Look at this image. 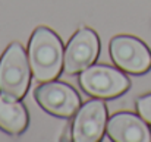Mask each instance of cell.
Masks as SVG:
<instances>
[{
	"label": "cell",
	"mask_w": 151,
	"mask_h": 142,
	"mask_svg": "<svg viewBox=\"0 0 151 142\" xmlns=\"http://www.w3.org/2000/svg\"><path fill=\"white\" fill-rule=\"evenodd\" d=\"M63 44L60 38L46 27H38L29 40L28 62L38 82L56 79L63 67Z\"/></svg>",
	"instance_id": "1"
},
{
	"label": "cell",
	"mask_w": 151,
	"mask_h": 142,
	"mask_svg": "<svg viewBox=\"0 0 151 142\" xmlns=\"http://www.w3.org/2000/svg\"><path fill=\"white\" fill-rule=\"evenodd\" d=\"M31 66L24 47L12 43L0 59V93L9 98L21 100L28 91Z\"/></svg>",
	"instance_id": "2"
},
{
	"label": "cell",
	"mask_w": 151,
	"mask_h": 142,
	"mask_svg": "<svg viewBox=\"0 0 151 142\" xmlns=\"http://www.w3.org/2000/svg\"><path fill=\"white\" fill-rule=\"evenodd\" d=\"M79 85L87 94L101 100H110L126 93L131 87V81L119 69L91 65L81 72Z\"/></svg>",
	"instance_id": "3"
},
{
	"label": "cell",
	"mask_w": 151,
	"mask_h": 142,
	"mask_svg": "<svg viewBox=\"0 0 151 142\" xmlns=\"http://www.w3.org/2000/svg\"><path fill=\"white\" fill-rule=\"evenodd\" d=\"M110 56L119 69L132 75H142L151 69V51L135 37H114L110 41Z\"/></svg>",
	"instance_id": "4"
},
{
	"label": "cell",
	"mask_w": 151,
	"mask_h": 142,
	"mask_svg": "<svg viewBox=\"0 0 151 142\" xmlns=\"http://www.w3.org/2000/svg\"><path fill=\"white\" fill-rule=\"evenodd\" d=\"M34 95L41 108L57 117H70L81 105L78 93L63 82L47 81L46 84L37 87Z\"/></svg>",
	"instance_id": "5"
},
{
	"label": "cell",
	"mask_w": 151,
	"mask_h": 142,
	"mask_svg": "<svg viewBox=\"0 0 151 142\" xmlns=\"http://www.w3.org/2000/svg\"><path fill=\"white\" fill-rule=\"evenodd\" d=\"M100 53V41L97 34L90 28H81L70 38L65 51L63 66L68 75L79 73L91 66Z\"/></svg>",
	"instance_id": "6"
},
{
	"label": "cell",
	"mask_w": 151,
	"mask_h": 142,
	"mask_svg": "<svg viewBox=\"0 0 151 142\" xmlns=\"http://www.w3.org/2000/svg\"><path fill=\"white\" fill-rule=\"evenodd\" d=\"M107 126V108L104 101L91 100L85 103L75 116L72 139L75 142H97Z\"/></svg>",
	"instance_id": "7"
},
{
	"label": "cell",
	"mask_w": 151,
	"mask_h": 142,
	"mask_svg": "<svg viewBox=\"0 0 151 142\" xmlns=\"http://www.w3.org/2000/svg\"><path fill=\"white\" fill-rule=\"evenodd\" d=\"M107 135L114 142H151L147 122L134 113H116L107 122Z\"/></svg>",
	"instance_id": "8"
},
{
	"label": "cell",
	"mask_w": 151,
	"mask_h": 142,
	"mask_svg": "<svg viewBox=\"0 0 151 142\" xmlns=\"http://www.w3.org/2000/svg\"><path fill=\"white\" fill-rule=\"evenodd\" d=\"M28 126V111L19 100L0 93V129L9 135H21Z\"/></svg>",
	"instance_id": "9"
},
{
	"label": "cell",
	"mask_w": 151,
	"mask_h": 142,
	"mask_svg": "<svg viewBox=\"0 0 151 142\" xmlns=\"http://www.w3.org/2000/svg\"><path fill=\"white\" fill-rule=\"evenodd\" d=\"M137 110L139 113V116L151 125V94H147L141 98H138L137 101Z\"/></svg>",
	"instance_id": "10"
}]
</instances>
